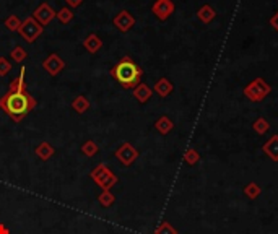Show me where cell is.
Returning a JSON list of instances; mask_svg holds the SVG:
<instances>
[{"instance_id":"obj_1","label":"cell","mask_w":278,"mask_h":234,"mask_svg":"<svg viewBox=\"0 0 278 234\" xmlns=\"http://www.w3.org/2000/svg\"><path fill=\"white\" fill-rule=\"evenodd\" d=\"M25 73H26V67L23 65L20 68L18 77L10 81L7 93L0 98V109H2L15 124H20V122L36 108V99L29 95L26 90Z\"/></svg>"},{"instance_id":"obj_2","label":"cell","mask_w":278,"mask_h":234,"mask_svg":"<svg viewBox=\"0 0 278 234\" xmlns=\"http://www.w3.org/2000/svg\"><path fill=\"white\" fill-rule=\"evenodd\" d=\"M109 75L122 88H126V90H134L135 86L141 83L143 70H141V67L132 57L124 56L119 58V62L109 70Z\"/></svg>"},{"instance_id":"obj_3","label":"cell","mask_w":278,"mask_h":234,"mask_svg":"<svg viewBox=\"0 0 278 234\" xmlns=\"http://www.w3.org/2000/svg\"><path fill=\"white\" fill-rule=\"evenodd\" d=\"M90 177L94 180V184H96L101 190H111L112 187L119 182V177H117V176L112 173L104 163H99V165H96L91 169Z\"/></svg>"},{"instance_id":"obj_4","label":"cell","mask_w":278,"mask_h":234,"mask_svg":"<svg viewBox=\"0 0 278 234\" xmlns=\"http://www.w3.org/2000/svg\"><path fill=\"white\" fill-rule=\"evenodd\" d=\"M270 91H272V86L264 78L257 77V78H254L249 85L244 86V91L242 93H244V96L249 99V101L260 103L270 95Z\"/></svg>"},{"instance_id":"obj_5","label":"cell","mask_w":278,"mask_h":234,"mask_svg":"<svg viewBox=\"0 0 278 234\" xmlns=\"http://www.w3.org/2000/svg\"><path fill=\"white\" fill-rule=\"evenodd\" d=\"M43 33H44V26H41L33 16H26L25 20H21V26L18 28V34L21 36V39L26 41L28 44L36 43V39Z\"/></svg>"},{"instance_id":"obj_6","label":"cell","mask_w":278,"mask_h":234,"mask_svg":"<svg viewBox=\"0 0 278 234\" xmlns=\"http://www.w3.org/2000/svg\"><path fill=\"white\" fill-rule=\"evenodd\" d=\"M114 156L119 160V163L122 166H132L134 163L139 160L140 151L135 148L130 142H124L119 148L114 151Z\"/></svg>"},{"instance_id":"obj_7","label":"cell","mask_w":278,"mask_h":234,"mask_svg":"<svg viewBox=\"0 0 278 234\" xmlns=\"http://www.w3.org/2000/svg\"><path fill=\"white\" fill-rule=\"evenodd\" d=\"M176 11V5L173 0H155L151 5V13L156 16L159 21L169 20Z\"/></svg>"},{"instance_id":"obj_8","label":"cell","mask_w":278,"mask_h":234,"mask_svg":"<svg viewBox=\"0 0 278 234\" xmlns=\"http://www.w3.org/2000/svg\"><path fill=\"white\" fill-rule=\"evenodd\" d=\"M56 13H57V11L52 8L49 3L43 2V3H39L38 7L33 10L31 16L39 23L41 26H47L49 23H52V20L56 18Z\"/></svg>"},{"instance_id":"obj_9","label":"cell","mask_w":278,"mask_h":234,"mask_svg":"<svg viewBox=\"0 0 278 234\" xmlns=\"http://www.w3.org/2000/svg\"><path fill=\"white\" fill-rule=\"evenodd\" d=\"M41 65H43V68L51 75V77H57V75H61V72L65 68L67 63H65V60H62L61 56L52 52V54H49L44 58Z\"/></svg>"},{"instance_id":"obj_10","label":"cell","mask_w":278,"mask_h":234,"mask_svg":"<svg viewBox=\"0 0 278 234\" xmlns=\"http://www.w3.org/2000/svg\"><path fill=\"white\" fill-rule=\"evenodd\" d=\"M135 23H137V20H135V16L130 13L129 10H121L119 13L112 18V25H114V28L121 33L130 31V29L135 26Z\"/></svg>"},{"instance_id":"obj_11","label":"cell","mask_w":278,"mask_h":234,"mask_svg":"<svg viewBox=\"0 0 278 234\" xmlns=\"http://www.w3.org/2000/svg\"><path fill=\"white\" fill-rule=\"evenodd\" d=\"M173 91H174V85L171 83V80L166 77H161L155 81V85H153V93H156L159 98H168Z\"/></svg>"},{"instance_id":"obj_12","label":"cell","mask_w":278,"mask_h":234,"mask_svg":"<svg viewBox=\"0 0 278 234\" xmlns=\"http://www.w3.org/2000/svg\"><path fill=\"white\" fill-rule=\"evenodd\" d=\"M132 95L140 104H146L153 96V88H150L146 83H140V85H137L134 88Z\"/></svg>"},{"instance_id":"obj_13","label":"cell","mask_w":278,"mask_h":234,"mask_svg":"<svg viewBox=\"0 0 278 234\" xmlns=\"http://www.w3.org/2000/svg\"><path fill=\"white\" fill-rule=\"evenodd\" d=\"M103 48V39L96 33H91L83 39V49L90 54H98L99 49Z\"/></svg>"},{"instance_id":"obj_14","label":"cell","mask_w":278,"mask_h":234,"mask_svg":"<svg viewBox=\"0 0 278 234\" xmlns=\"http://www.w3.org/2000/svg\"><path fill=\"white\" fill-rule=\"evenodd\" d=\"M216 15H218L216 10L211 7L210 3H205L197 10V20L200 23H204V25H210V23L216 18Z\"/></svg>"},{"instance_id":"obj_15","label":"cell","mask_w":278,"mask_h":234,"mask_svg":"<svg viewBox=\"0 0 278 234\" xmlns=\"http://www.w3.org/2000/svg\"><path fill=\"white\" fill-rule=\"evenodd\" d=\"M34 155H36L41 161H47L56 155V150L49 142H41L36 148H34Z\"/></svg>"},{"instance_id":"obj_16","label":"cell","mask_w":278,"mask_h":234,"mask_svg":"<svg viewBox=\"0 0 278 234\" xmlns=\"http://www.w3.org/2000/svg\"><path fill=\"white\" fill-rule=\"evenodd\" d=\"M174 128V122L171 120L169 116H159L155 122V130L161 135H168V133Z\"/></svg>"},{"instance_id":"obj_17","label":"cell","mask_w":278,"mask_h":234,"mask_svg":"<svg viewBox=\"0 0 278 234\" xmlns=\"http://www.w3.org/2000/svg\"><path fill=\"white\" fill-rule=\"evenodd\" d=\"M262 151L272 161H278V135H272L267 143H264Z\"/></svg>"},{"instance_id":"obj_18","label":"cell","mask_w":278,"mask_h":234,"mask_svg":"<svg viewBox=\"0 0 278 234\" xmlns=\"http://www.w3.org/2000/svg\"><path fill=\"white\" fill-rule=\"evenodd\" d=\"M90 101H88V98L83 95H78L73 101H72V109L75 111L76 114H85L88 109H90Z\"/></svg>"},{"instance_id":"obj_19","label":"cell","mask_w":278,"mask_h":234,"mask_svg":"<svg viewBox=\"0 0 278 234\" xmlns=\"http://www.w3.org/2000/svg\"><path fill=\"white\" fill-rule=\"evenodd\" d=\"M56 18L59 20V23H62V25L67 26V25H70V23L73 21L75 13H73V10H72V8H69V7H62V8L56 13Z\"/></svg>"},{"instance_id":"obj_20","label":"cell","mask_w":278,"mask_h":234,"mask_svg":"<svg viewBox=\"0 0 278 234\" xmlns=\"http://www.w3.org/2000/svg\"><path fill=\"white\" fill-rule=\"evenodd\" d=\"M80 151L86 158H93V156H96L99 153V145L94 142V140H86V142L80 146Z\"/></svg>"},{"instance_id":"obj_21","label":"cell","mask_w":278,"mask_h":234,"mask_svg":"<svg viewBox=\"0 0 278 234\" xmlns=\"http://www.w3.org/2000/svg\"><path fill=\"white\" fill-rule=\"evenodd\" d=\"M252 130L259 133V135H265L270 130V124L265 117H257L256 120L252 122Z\"/></svg>"},{"instance_id":"obj_22","label":"cell","mask_w":278,"mask_h":234,"mask_svg":"<svg viewBox=\"0 0 278 234\" xmlns=\"http://www.w3.org/2000/svg\"><path fill=\"white\" fill-rule=\"evenodd\" d=\"M242 192H244V195H247V198H251V200H256V198L260 194H262V189H260V185L257 182H249V184L244 185Z\"/></svg>"},{"instance_id":"obj_23","label":"cell","mask_w":278,"mask_h":234,"mask_svg":"<svg viewBox=\"0 0 278 234\" xmlns=\"http://www.w3.org/2000/svg\"><path fill=\"white\" fill-rule=\"evenodd\" d=\"M114 202H116V197H114V194H112L111 190H103L101 194L98 195V203L101 205V207H104V208L112 207Z\"/></svg>"},{"instance_id":"obj_24","label":"cell","mask_w":278,"mask_h":234,"mask_svg":"<svg viewBox=\"0 0 278 234\" xmlns=\"http://www.w3.org/2000/svg\"><path fill=\"white\" fill-rule=\"evenodd\" d=\"M10 58L15 63H23L28 58V52L23 49L21 46H15V48L11 49V52H10Z\"/></svg>"},{"instance_id":"obj_25","label":"cell","mask_w":278,"mask_h":234,"mask_svg":"<svg viewBox=\"0 0 278 234\" xmlns=\"http://www.w3.org/2000/svg\"><path fill=\"white\" fill-rule=\"evenodd\" d=\"M3 26L8 29V31L11 33H18V28L21 26V20H20V16H16V15H10L7 16V18L3 20Z\"/></svg>"},{"instance_id":"obj_26","label":"cell","mask_w":278,"mask_h":234,"mask_svg":"<svg viewBox=\"0 0 278 234\" xmlns=\"http://www.w3.org/2000/svg\"><path fill=\"white\" fill-rule=\"evenodd\" d=\"M184 161L187 163L189 166L197 165V163L200 161V155H199V151L195 150V148H187V150H186V153H184Z\"/></svg>"},{"instance_id":"obj_27","label":"cell","mask_w":278,"mask_h":234,"mask_svg":"<svg viewBox=\"0 0 278 234\" xmlns=\"http://www.w3.org/2000/svg\"><path fill=\"white\" fill-rule=\"evenodd\" d=\"M155 234H177V230L169 221H161L159 226L155 230Z\"/></svg>"},{"instance_id":"obj_28","label":"cell","mask_w":278,"mask_h":234,"mask_svg":"<svg viewBox=\"0 0 278 234\" xmlns=\"http://www.w3.org/2000/svg\"><path fill=\"white\" fill-rule=\"evenodd\" d=\"M11 67L13 65H11V62L8 60V58L0 56V77H7V75L10 73Z\"/></svg>"},{"instance_id":"obj_29","label":"cell","mask_w":278,"mask_h":234,"mask_svg":"<svg viewBox=\"0 0 278 234\" xmlns=\"http://www.w3.org/2000/svg\"><path fill=\"white\" fill-rule=\"evenodd\" d=\"M269 25H270L272 28H274L277 33H278V10H277L275 13L269 18Z\"/></svg>"},{"instance_id":"obj_30","label":"cell","mask_w":278,"mask_h":234,"mask_svg":"<svg viewBox=\"0 0 278 234\" xmlns=\"http://www.w3.org/2000/svg\"><path fill=\"white\" fill-rule=\"evenodd\" d=\"M83 2L85 0H65V3H67V7L69 8H78V7H81V5H83Z\"/></svg>"},{"instance_id":"obj_31","label":"cell","mask_w":278,"mask_h":234,"mask_svg":"<svg viewBox=\"0 0 278 234\" xmlns=\"http://www.w3.org/2000/svg\"><path fill=\"white\" fill-rule=\"evenodd\" d=\"M0 234H10V230L3 223H0Z\"/></svg>"}]
</instances>
